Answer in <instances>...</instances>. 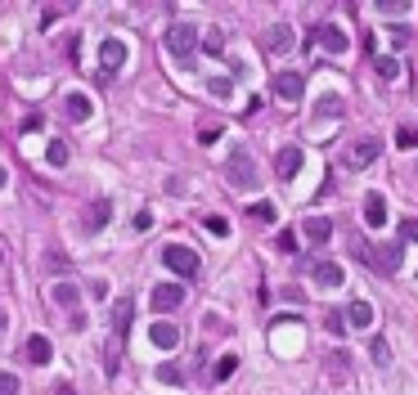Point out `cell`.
Listing matches in <instances>:
<instances>
[{
    "mask_svg": "<svg viewBox=\"0 0 418 395\" xmlns=\"http://www.w3.org/2000/svg\"><path fill=\"white\" fill-rule=\"evenodd\" d=\"M234 368H239V355H220V364H216V377L225 382V377H234Z\"/></svg>",
    "mask_w": 418,
    "mask_h": 395,
    "instance_id": "32",
    "label": "cell"
},
{
    "mask_svg": "<svg viewBox=\"0 0 418 395\" xmlns=\"http://www.w3.org/2000/svg\"><path fill=\"white\" fill-rule=\"evenodd\" d=\"M301 233H306V238H311L315 247H324L328 238H333V220H328V216H306Z\"/></svg>",
    "mask_w": 418,
    "mask_h": 395,
    "instance_id": "15",
    "label": "cell"
},
{
    "mask_svg": "<svg viewBox=\"0 0 418 395\" xmlns=\"http://www.w3.org/2000/svg\"><path fill=\"white\" fill-rule=\"evenodd\" d=\"M225 180L234 184V189H243V193H248V189H256V180H261V176H256L252 153H243V148H239V153L225 162Z\"/></svg>",
    "mask_w": 418,
    "mask_h": 395,
    "instance_id": "3",
    "label": "cell"
},
{
    "mask_svg": "<svg viewBox=\"0 0 418 395\" xmlns=\"http://www.w3.org/2000/svg\"><path fill=\"white\" fill-rule=\"evenodd\" d=\"M261 45H265V54H288V49H292V28L275 23V28L261 36Z\"/></svg>",
    "mask_w": 418,
    "mask_h": 395,
    "instance_id": "14",
    "label": "cell"
},
{
    "mask_svg": "<svg viewBox=\"0 0 418 395\" xmlns=\"http://www.w3.org/2000/svg\"><path fill=\"white\" fill-rule=\"evenodd\" d=\"M162 265L171 269V274H180V279H193V274L203 269L198 252H193V247H184V243H167V247H162Z\"/></svg>",
    "mask_w": 418,
    "mask_h": 395,
    "instance_id": "2",
    "label": "cell"
},
{
    "mask_svg": "<svg viewBox=\"0 0 418 395\" xmlns=\"http://www.w3.org/2000/svg\"><path fill=\"white\" fill-rule=\"evenodd\" d=\"M311 279L319 283V288H338V283L347 279V274H342V265H338V261H315V265H311Z\"/></svg>",
    "mask_w": 418,
    "mask_h": 395,
    "instance_id": "17",
    "label": "cell"
},
{
    "mask_svg": "<svg viewBox=\"0 0 418 395\" xmlns=\"http://www.w3.org/2000/svg\"><path fill=\"white\" fill-rule=\"evenodd\" d=\"M0 189H5V166H0Z\"/></svg>",
    "mask_w": 418,
    "mask_h": 395,
    "instance_id": "44",
    "label": "cell"
},
{
    "mask_svg": "<svg viewBox=\"0 0 418 395\" xmlns=\"http://www.w3.org/2000/svg\"><path fill=\"white\" fill-rule=\"evenodd\" d=\"M198 140H203V144H216V140H220V126H216V121H212V126H203Z\"/></svg>",
    "mask_w": 418,
    "mask_h": 395,
    "instance_id": "40",
    "label": "cell"
},
{
    "mask_svg": "<svg viewBox=\"0 0 418 395\" xmlns=\"http://www.w3.org/2000/svg\"><path fill=\"white\" fill-rule=\"evenodd\" d=\"M275 95L288 99V104H297V99L306 95V77H301V72H279V77H275Z\"/></svg>",
    "mask_w": 418,
    "mask_h": 395,
    "instance_id": "10",
    "label": "cell"
},
{
    "mask_svg": "<svg viewBox=\"0 0 418 395\" xmlns=\"http://www.w3.org/2000/svg\"><path fill=\"white\" fill-rule=\"evenodd\" d=\"M0 332H5V310H0Z\"/></svg>",
    "mask_w": 418,
    "mask_h": 395,
    "instance_id": "45",
    "label": "cell"
},
{
    "mask_svg": "<svg viewBox=\"0 0 418 395\" xmlns=\"http://www.w3.org/2000/svg\"><path fill=\"white\" fill-rule=\"evenodd\" d=\"M149 337H153V346H157V351H176V346H180V328L171 324V319H153Z\"/></svg>",
    "mask_w": 418,
    "mask_h": 395,
    "instance_id": "12",
    "label": "cell"
},
{
    "mask_svg": "<svg viewBox=\"0 0 418 395\" xmlns=\"http://www.w3.org/2000/svg\"><path fill=\"white\" fill-rule=\"evenodd\" d=\"M347 324H351V328H369V324H374V305H369V301H351Z\"/></svg>",
    "mask_w": 418,
    "mask_h": 395,
    "instance_id": "22",
    "label": "cell"
},
{
    "mask_svg": "<svg viewBox=\"0 0 418 395\" xmlns=\"http://www.w3.org/2000/svg\"><path fill=\"white\" fill-rule=\"evenodd\" d=\"M0 265H5V252H0Z\"/></svg>",
    "mask_w": 418,
    "mask_h": 395,
    "instance_id": "46",
    "label": "cell"
},
{
    "mask_svg": "<svg viewBox=\"0 0 418 395\" xmlns=\"http://www.w3.org/2000/svg\"><path fill=\"white\" fill-rule=\"evenodd\" d=\"M207 229H212L216 238H225V233H229V225H225V220H220V216H207Z\"/></svg>",
    "mask_w": 418,
    "mask_h": 395,
    "instance_id": "39",
    "label": "cell"
},
{
    "mask_svg": "<svg viewBox=\"0 0 418 395\" xmlns=\"http://www.w3.org/2000/svg\"><path fill=\"white\" fill-rule=\"evenodd\" d=\"M149 301H153V310H157V315H171V310H180V301H184V288H180V283H157Z\"/></svg>",
    "mask_w": 418,
    "mask_h": 395,
    "instance_id": "7",
    "label": "cell"
},
{
    "mask_svg": "<svg viewBox=\"0 0 418 395\" xmlns=\"http://www.w3.org/2000/svg\"><path fill=\"white\" fill-rule=\"evenodd\" d=\"M59 14H64V9H59V5H45V9H41V23H45V28H50V23H54Z\"/></svg>",
    "mask_w": 418,
    "mask_h": 395,
    "instance_id": "41",
    "label": "cell"
},
{
    "mask_svg": "<svg viewBox=\"0 0 418 395\" xmlns=\"http://www.w3.org/2000/svg\"><path fill=\"white\" fill-rule=\"evenodd\" d=\"M301 162H306V153H301L297 144L279 148V157H275V176H279V180H292V176L301 171Z\"/></svg>",
    "mask_w": 418,
    "mask_h": 395,
    "instance_id": "9",
    "label": "cell"
},
{
    "mask_svg": "<svg viewBox=\"0 0 418 395\" xmlns=\"http://www.w3.org/2000/svg\"><path fill=\"white\" fill-rule=\"evenodd\" d=\"M135 229H140V233H144V229H153V216H149V212H140V216H135Z\"/></svg>",
    "mask_w": 418,
    "mask_h": 395,
    "instance_id": "42",
    "label": "cell"
},
{
    "mask_svg": "<svg viewBox=\"0 0 418 395\" xmlns=\"http://www.w3.org/2000/svg\"><path fill=\"white\" fill-rule=\"evenodd\" d=\"M324 328L333 332V337H342V332H347V315L342 310H333V315H324Z\"/></svg>",
    "mask_w": 418,
    "mask_h": 395,
    "instance_id": "31",
    "label": "cell"
},
{
    "mask_svg": "<svg viewBox=\"0 0 418 395\" xmlns=\"http://www.w3.org/2000/svg\"><path fill=\"white\" fill-rule=\"evenodd\" d=\"M108 216H113V202H108V198H100V202H90V207H85L81 229H85V233H100V229L108 225Z\"/></svg>",
    "mask_w": 418,
    "mask_h": 395,
    "instance_id": "11",
    "label": "cell"
},
{
    "mask_svg": "<svg viewBox=\"0 0 418 395\" xmlns=\"http://www.w3.org/2000/svg\"><path fill=\"white\" fill-rule=\"evenodd\" d=\"M324 368H328V377H333V382H351V364H347V355H342V351H328Z\"/></svg>",
    "mask_w": 418,
    "mask_h": 395,
    "instance_id": "20",
    "label": "cell"
},
{
    "mask_svg": "<svg viewBox=\"0 0 418 395\" xmlns=\"http://www.w3.org/2000/svg\"><path fill=\"white\" fill-rule=\"evenodd\" d=\"M0 395H18V377L14 373H0Z\"/></svg>",
    "mask_w": 418,
    "mask_h": 395,
    "instance_id": "37",
    "label": "cell"
},
{
    "mask_svg": "<svg viewBox=\"0 0 418 395\" xmlns=\"http://www.w3.org/2000/svg\"><path fill=\"white\" fill-rule=\"evenodd\" d=\"M207 90H212L216 99H225L229 90H234V81H229V77H212V81H207Z\"/></svg>",
    "mask_w": 418,
    "mask_h": 395,
    "instance_id": "34",
    "label": "cell"
},
{
    "mask_svg": "<svg viewBox=\"0 0 418 395\" xmlns=\"http://www.w3.org/2000/svg\"><path fill=\"white\" fill-rule=\"evenodd\" d=\"M275 247H279V252H284V256H292V252H297V233H292V229H279Z\"/></svg>",
    "mask_w": 418,
    "mask_h": 395,
    "instance_id": "30",
    "label": "cell"
},
{
    "mask_svg": "<svg viewBox=\"0 0 418 395\" xmlns=\"http://www.w3.org/2000/svg\"><path fill=\"white\" fill-rule=\"evenodd\" d=\"M369 355H374V364H378V368H387V364H391V346H387L383 337H374V346H369Z\"/></svg>",
    "mask_w": 418,
    "mask_h": 395,
    "instance_id": "27",
    "label": "cell"
},
{
    "mask_svg": "<svg viewBox=\"0 0 418 395\" xmlns=\"http://www.w3.org/2000/svg\"><path fill=\"white\" fill-rule=\"evenodd\" d=\"M391 45H396V49H410V45H414V28H405V23H400V28H391Z\"/></svg>",
    "mask_w": 418,
    "mask_h": 395,
    "instance_id": "29",
    "label": "cell"
},
{
    "mask_svg": "<svg viewBox=\"0 0 418 395\" xmlns=\"http://www.w3.org/2000/svg\"><path fill=\"white\" fill-rule=\"evenodd\" d=\"M315 45H324L328 54H347V49H351V36L342 32L338 23H319V28H315Z\"/></svg>",
    "mask_w": 418,
    "mask_h": 395,
    "instance_id": "6",
    "label": "cell"
},
{
    "mask_svg": "<svg viewBox=\"0 0 418 395\" xmlns=\"http://www.w3.org/2000/svg\"><path fill=\"white\" fill-rule=\"evenodd\" d=\"M364 225L369 229H383L387 225V198L383 193H369L364 198Z\"/></svg>",
    "mask_w": 418,
    "mask_h": 395,
    "instance_id": "16",
    "label": "cell"
},
{
    "mask_svg": "<svg viewBox=\"0 0 418 395\" xmlns=\"http://www.w3.org/2000/svg\"><path fill=\"white\" fill-rule=\"evenodd\" d=\"M45 162H50V166H64V162H68V144H64V140H50V148H45Z\"/></svg>",
    "mask_w": 418,
    "mask_h": 395,
    "instance_id": "26",
    "label": "cell"
},
{
    "mask_svg": "<svg viewBox=\"0 0 418 395\" xmlns=\"http://www.w3.org/2000/svg\"><path fill=\"white\" fill-rule=\"evenodd\" d=\"M50 301L64 305V310H72V305L81 301V288H77V283H54V288H50Z\"/></svg>",
    "mask_w": 418,
    "mask_h": 395,
    "instance_id": "19",
    "label": "cell"
},
{
    "mask_svg": "<svg viewBox=\"0 0 418 395\" xmlns=\"http://www.w3.org/2000/svg\"><path fill=\"white\" fill-rule=\"evenodd\" d=\"M400 243H418V216L400 220Z\"/></svg>",
    "mask_w": 418,
    "mask_h": 395,
    "instance_id": "35",
    "label": "cell"
},
{
    "mask_svg": "<svg viewBox=\"0 0 418 395\" xmlns=\"http://www.w3.org/2000/svg\"><path fill=\"white\" fill-rule=\"evenodd\" d=\"M50 355H54L50 337H41V332H36V337H28V360H32V364H50Z\"/></svg>",
    "mask_w": 418,
    "mask_h": 395,
    "instance_id": "21",
    "label": "cell"
},
{
    "mask_svg": "<svg viewBox=\"0 0 418 395\" xmlns=\"http://www.w3.org/2000/svg\"><path fill=\"white\" fill-rule=\"evenodd\" d=\"M162 41H167V54L176 59V63H184L189 68L193 63V54H198V28H189V23H171V28L162 32Z\"/></svg>",
    "mask_w": 418,
    "mask_h": 395,
    "instance_id": "1",
    "label": "cell"
},
{
    "mask_svg": "<svg viewBox=\"0 0 418 395\" xmlns=\"http://www.w3.org/2000/svg\"><path fill=\"white\" fill-rule=\"evenodd\" d=\"M59 395H77V391H72V387H59Z\"/></svg>",
    "mask_w": 418,
    "mask_h": 395,
    "instance_id": "43",
    "label": "cell"
},
{
    "mask_svg": "<svg viewBox=\"0 0 418 395\" xmlns=\"http://www.w3.org/2000/svg\"><path fill=\"white\" fill-rule=\"evenodd\" d=\"M369 261H374V269H383V274H396L400 261H405V247L400 243H374Z\"/></svg>",
    "mask_w": 418,
    "mask_h": 395,
    "instance_id": "5",
    "label": "cell"
},
{
    "mask_svg": "<svg viewBox=\"0 0 418 395\" xmlns=\"http://www.w3.org/2000/svg\"><path fill=\"white\" fill-rule=\"evenodd\" d=\"M374 72H378L383 81H396V77H400V63H396V59H374Z\"/></svg>",
    "mask_w": 418,
    "mask_h": 395,
    "instance_id": "25",
    "label": "cell"
},
{
    "mask_svg": "<svg viewBox=\"0 0 418 395\" xmlns=\"http://www.w3.org/2000/svg\"><path fill=\"white\" fill-rule=\"evenodd\" d=\"M126 59H131V49H126V41H117V36H108V41L100 45V68H104V77L121 72V68H126Z\"/></svg>",
    "mask_w": 418,
    "mask_h": 395,
    "instance_id": "4",
    "label": "cell"
},
{
    "mask_svg": "<svg viewBox=\"0 0 418 395\" xmlns=\"http://www.w3.org/2000/svg\"><path fill=\"white\" fill-rule=\"evenodd\" d=\"M378 153H383V144H378V140H355V144L347 148V166H351V171H364Z\"/></svg>",
    "mask_w": 418,
    "mask_h": 395,
    "instance_id": "8",
    "label": "cell"
},
{
    "mask_svg": "<svg viewBox=\"0 0 418 395\" xmlns=\"http://www.w3.org/2000/svg\"><path fill=\"white\" fill-rule=\"evenodd\" d=\"M157 382H167V387H180V382H184V373H180L176 364H157Z\"/></svg>",
    "mask_w": 418,
    "mask_h": 395,
    "instance_id": "28",
    "label": "cell"
},
{
    "mask_svg": "<svg viewBox=\"0 0 418 395\" xmlns=\"http://www.w3.org/2000/svg\"><path fill=\"white\" fill-rule=\"evenodd\" d=\"M410 0H378V14H383V18H405V14H410Z\"/></svg>",
    "mask_w": 418,
    "mask_h": 395,
    "instance_id": "24",
    "label": "cell"
},
{
    "mask_svg": "<svg viewBox=\"0 0 418 395\" xmlns=\"http://www.w3.org/2000/svg\"><path fill=\"white\" fill-rule=\"evenodd\" d=\"M252 220H275V207H270V202H252Z\"/></svg>",
    "mask_w": 418,
    "mask_h": 395,
    "instance_id": "38",
    "label": "cell"
},
{
    "mask_svg": "<svg viewBox=\"0 0 418 395\" xmlns=\"http://www.w3.org/2000/svg\"><path fill=\"white\" fill-rule=\"evenodd\" d=\"M90 113H95L90 95H81V90L64 95V117H68V121H90Z\"/></svg>",
    "mask_w": 418,
    "mask_h": 395,
    "instance_id": "13",
    "label": "cell"
},
{
    "mask_svg": "<svg viewBox=\"0 0 418 395\" xmlns=\"http://www.w3.org/2000/svg\"><path fill=\"white\" fill-rule=\"evenodd\" d=\"M315 113H319V117H342V113H347V104H342L338 95H319V99H315Z\"/></svg>",
    "mask_w": 418,
    "mask_h": 395,
    "instance_id": "23",
    "label": "cell"
},
{
    "mask_svg": "<svg viewBox=\"0 0 418 395\" xmlns=\"http://www.w3.org/2000/svg\"><path fill=\"white\" fill-rule=\"evenodd\" d=\"M203 49H207V54H220V49H225V36H220V32H207V36H203Z\"/></svg>",
    "mask_w": 418,
    "mask_h": 395,
    "instance_id": "36",
    "label": "cell"
},
{
    "mask_svg": "<svg viewBox=\"0 0 418 395\" xmlns=\"http://www.w3.org/2000/svg\"><path fill=\"white\" fill-rule=\"evenodd\" d=\"M396 144L400 148H418V126H400L396 130Z\"/></svg>",
    "mask_w": 418,
    "mask_h": 395,
    "instance_id": "33",
    "label": "cell"
},
{
    "mask_svg": "<svg viewBox=\"0 0 418 395\" xmlns=\"http://www.w3.org/2000/svg\"><path fill=\"white\" fill-rule=\"evenodd\" d=\"M131 315H135L131 296H117V301H113V337H126V328H131Z\"/></svg>",
    "mask_w": 418,
    "mask_h": 395,
    "instance_id": "18",
    "label": "cell"
}]
</instances>
